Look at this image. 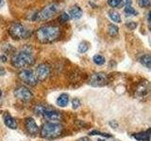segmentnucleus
<instances>
[{
    "mask_svg": "<svg viewBox=\"0 0 151 141\" xmlns=\"http://www.w3.org/2000/svg\"><path fill=\"white\" fill-rule=\"evenodd\" d=\"M61 29L58 26H42L36 32V38L42 43H51L60 39Z\"/></svg>",
    "mask_w": 151,
    "mask_h": 141,
    "instance_id": "1",
    "label": "nucleus"
},
{
    "mask_svg": "<svg viewBox=\"0 0 151 141\" xmlns=\"http://www.w3.org/2000/svg\"><path fill=\"white\" fill-rule=\"evenodd\" d=\"M35 63V56L33 55L32 51L28 47L21 49L20 51L16 52L12 56V64L15 68H27L34 65Z\"/></svg>",
    "mask_w": 151,
    "mask_h": 141,
    "instance_id": "2",
    "label": "nucleus"
},
{
    "mask_svg": "<svg viewBox=\"0 0 151 141\" xmlns=\"http://www.w3.org/2000/svg\"><path fill=\"white\" fill-rule=\"evenodd\" d=\"M63 127L57 122H47L41 129V136L44 138H56L61 135Z\"/></svg>",
    "mask_w": 151,
    "mask_h": 141,
    "instance_id": "3",
    "label": "nucleus"
},
{
    "mask_svg": "<svg viewBox=\"0 0 151 141\" xmlns=\"http://www.w3.org/2000/svg\"><path fill=\"white\" fill-rule=\"evenodd\" d=\"M60 6L57 3H51L47 5L45 8H42L41 11H38L34 16H33L32 20L34 21H39V22H44L49 20L50 18L53 17L55 14L59 11Z\"/></svg>",
    "mask_w": 151,
    "mask_h": 141,
    "instance_id": "4",
    "label": "nucleus"
},
{
    "mask_svg": "<svg viewBox=\"0 0 151 141\" xmlns=\"http://www.w3.org/2000/svg\"><path fill=\"white\" fill-rule=\"evenodd\" d=\"M9 33L12 39L17 40V41L27 39V38L31 35V32L28 31L20 23L12 24V26L9 28Z\"/></svg>",
    "mask_w": 151,
    "mask_h": 141,
    "instance_id": "5",
    "label": "nucleus"
},
{
    "mask_svg": "<svg viewBox=\"0 0 151 141\" xmlns=\"http://www.w3.org/2000/svg\"><path fill=\"white\" fill-rule=\"evenodd\" d=\"M108 83H109L108 75L105 73H101V72L92 74L89 79V84L94 88L106 86Z\"/></svg>",
    "mask_w": 151,
    "mask_h": 141,
    "instance_id": "6",
    "label": "nucleus"
},
{
    "mask_svg": "<svg viewBox=\"0 0 151 141\" xmlns=\"http://www.w3.org/2000/svg\"><path fill=\"white\" fill-rule=\"evenodd\" d=\"M19 78H20L23 82L29 85V86H35L38 83V79L36 77L35 73L30 70H23L19 73Z\"/></svg>",
    "mask_w": 151,
    "mask_h": 141,
    "instance_id": "7",
    "label": "nucleus"
},
{
    "mask_svg": "<svg viewBox=\"0 0 151 141\" xmlns=\"http://www.w3.org/2000/svg\"><path fill=\"white\" fill-rule=\"evenodd\" d=\"M14 96L17 99L24 102H28L32 100L33 98V94L32 92L26 87H19L17 88L15 90H14Z\"/></svg>",
    "mask_w": 151,
    "mask_h": 141,
    "instance_id": "8",
    "label": "nucleus"
},
{
    "mask_svg": "<svg viewBox=\"0 0 151 141\" xmlns=\"http://www.w3.org/2000/svg\"><path fill=\"white\" fill-rule=\"evenodd\" d=\"M50 74V67L49 65H47L46 63H42L40 65H38V67L36 69V77L38 80H45Z\"/></svg>",
    "mask_w": 151,
    "mask_h": 141,
    "instance_id": "9",
    "label": "nucleus"
},
{
    "mask_svg": "<svg viewBox=\"0 0 151 141\" xmlns=\"http://www.w3.org/2000/svg\"><path fill=\"white\" fill-rule=\"evenodd\" d=\"M42 117H45L46 120H51V121H59L63 119V116H61L60 112L52 109V108H50L48 106H47L46 109L45 110L44 114H42Z\"/></svg>",
    "mask_w": 151,
    "mask_h": 141,
    "instance_id": "10",
    "label": "nucleus"
},
{
    "mask_svg": "<svg viewBox=\"0 0 151 141\" xmlns=\"http://www.w3.org/2000/svg\"><path fill=\"white\" fill-rule=\"evenodd\" d=\"M25 125H26L27 131L30 135H37L38 134V131H39V127H38L36 121L33 120L32 118H27V119H26Z\"/></svg>",
    "mask_w": 151,
    "mask_h": 141,
    "instance_id": "11",
    "label": "nucleus"
},
{
    "mask_svg": "<svg viewBox=\"0 0 151 141\" xmlns=\"http://www.w3.org/2000/svg\"><path fill=\"white\" fill-rule=\"evenodd\" d=\"M4 123L9 129L14 130V129L17 128V122H16V120H14L13 118L9 114V113H6V114L4 115Z\"/></svg>",
    "mask_w": 151,
    "mask_h": 141,
    "instance_id": "12",
    "label": "nucleus"
},
{
    "mask_svg": "<svg viewBox=\"0 0 151 141\" xmlns=\"http://www.w3.org/2000/svg\"><path fill=\"white\" fill-rule=\"evenodd\" d=\"M69 15H70L71 18L76 19V20H77V19L81 18V16L83 15V11L78 6H74L72 9H70Z\"/></svg>",
    "mask_w": 151,
    "mask_h": 141,
    "instance_id": "13",
    "label": "nucleus"
},
{
    "mask_svg": "<svg viewBox=\"0 0 151 141\" xmlns=\"http://www.w3.org/2000/svg\"><path fill=\"white\" fill-rule=\"evenodd\" d=\"M69 103V95L66 93H63L57 99V105L60 107H65Z\"/></svg>",
    "mask_w": 151,
    "mask_h": 141,
    "instance_id": "14",
    "label": "nucleus"
},
{
    "mask_svg": "<svg viewBox=\"0 0 151 141\" xmlns=\"http://www.w3.org/2000/svg\"><path fill=\"white\" fill-rule=\"evenodd\" d=\"M133 137L140 141H149L150 138V129L145 132H141V133L133 135Z\"/></svg>",
    "mask_w": 151,
    "mask_h": 141,
    "instance_id": "15",
    "label": "nucleus"
},
{
    "mask_svg": "<svg viewBox=\"0 0 151 141\" xmlns=\"http://www.w3.org/2000/svg\"><path fill=\"white\" fill-rule=\"evenodd\" d=\"M149 92V84L147 82L144 83V85H141L138 88V90L137 93L140 97H145V95H147Z\"/></svg>",
    "mask_w": 151,
    "mask_h": 141,
    "instance_id": "16",
    "label": "nucleus"
},
{
    "mask_svg": "<svg viewBox=\"0 0 151 141\" xmlns=\"http://www.w3.org/2000/svg\"><path fill=\"white\" fill-rule=\"evenodd\" d=\"M140 62L144 66H145L147 69H150V67H151V56H150V55L145 54L144 56H142L141 58H140Z\"/></svg>",
    "mask_w": 151,
    "mask_h": 141,
    "instance_id": "17",
    "label": "nucleus"
},
{
    "mask_svg": "<svg viewBox=\"0 0 151 141\" xmlns=\"http://www.w3.org/2000/svg\"><path fill=\"white\" fill-rule=\"evenodd\" d=\"M108 14H109V17L111 18V20L112 22H114V23H121V21H122L121 16H120V14L118 13L117 11L111 9V11H110L108 12Z\"/></svg>",
    "mask_w": 151,
    "mask_h": 141,
    "instance_id": "18",
    "label": "nucleus"
},
{
    "mask_svg": "<svg viewBox=\"0 0 151 141\" xmlns=\"http://www.w3.org/2000/svg\"><path fill=\"white\" fill-rule=\"evenodd\" d=\"M108 33L110 36L115 37L118 35V33H119V28H118L117 26L111 24V25H109V27H108Z\"/></svg>",
    "mask_w": 151,
    "mask_h": 141,
    "instance_id": "19",
    "label": "nucleus"
},
{
    "mask_svg": "<svg viewBox=\"0 0 151 141\" xmlns=\"http://www.w3.org/2000/svg\"><path fill=\"white\" fill-rule=\"evenodd\" d=\"M89 50V43L87 41H81L80 43L78 44V53L80 54H84V53H86V52Z\"/></svg>",
    "mask_w": 151,
    "mask_h": 141,
    "instance_id": "20",
    "label": "nucleus"
},
{
    "mask_svg": "<svg viewBox=\"0 0 151 141\" xmlns=\"http://www.w3.org/2000/svg\"><path fill=\"white\" fill-rule=\"evenodd\" d=\"M93 63L94 64H96V65H98V66H101V65H103L104 63H105V58H104L103 56H101V55H94L93 56Z\"/></svg>",
    "mask_w": 151,
    "mask_h": 141,
    "instance_id": "21",
    "label": "nucleus"
},
{
    "mask_svg": "<svg viewBox=\"0 0 151 141\" xmlns=\"http://www.w3.org/2000/svg\"><path fill=\"white\" fill-rule=\"evenodd\" d=\"M108 5L111 8H121L124 6L122 0H108Z\"/></svg>",
    "mask_w": 151,
    "mask_h": 141,
    "instance_id": "22",
    "label": "nucleus"
},
{
    "mask_svg": "<svg viewBox=\"0 0 151 141\" xmlns=\"http://www.w3.org/2000/svg\"><path fill=\"white\" fill-rule=\"evenodd\" d=\"M46 107H47V105H37L34 108L35 114L38 116H42L45 110L46 109Z\"/></svg>",
    "mask_w": 151,
    "mask_h": 141,
    "instance_id": "23",
    "label": "nucleus"
},
{
    "mask_svg": "<svg viewBox=\"0 0 151 141\" xmlns=\"http://www.w3.org/2000/svg\"><path fill=\"white\" fill-rule=\"evenodd\" d=\"M124 11L127 15H137V11L134 9V8L131 7V5H126Z\"/></svg>",
    "mask_w": 151,
    "mask_h": 141,
    "instance_id": "24",
    "label": "nucleus"
},
{
    "mask_svg": "<svg viewBox=\"0 0 151 141\" xmlns=\"http://www.w3.org/2000/svg\"><path fill=\"white\" fill-rule=\"evenodd\" d=\"M69 19H70L69 13H67V12H63V13L60 14V22L63 24V23L68 22Z\"/></svg>",
    "mask_w": 151,
    "mask_h": 141,
    "instance_id": "25",
    "label": "nucleus"
},
{
    "mask_svg": "<svg viewBox=\"0 0 151 141\" xmlns=\"http://www.w3.org/2000/svg\"><path fill=\"white\" fill-rule=\"evenodd\" d=\"M126 26L129 28V30H134L137 28V26H138V24L136 22H127L126 24Z\"/></svg>",
    "mask_w": 151,
    "mask_h": 141,
    "instance_id": "26",
    "label": "nucleus"
},
{
    "mask_svg": "<svg viewBox=\"0 0 151 141\" xmlns=\"http://www.w3.org/2000/svg\"><path fill=\"white\" fill-rule=\"evenodd\" d=\"M138 5L141 8H147L150 5L149 0H138Z\"/></svg>",
    "mask_w": 151,
    "mask_h": 141,
    "instance_id": "27",
    "label": "nucleus"
},
{
    "mask_svg": "<svg viewBox=\"0 0 151 141\" xmlns=\"http://www.w3.org/2000/svg\"><path fill=\"white\" fill-rule=\"evenodd\" d=\"M90 135H102L104 137H111V135H108V134H103V133H100V132L98 131H93V132H90Z\"/></svg>",
    "mask_w": 151,
    "mask_h": 141,
    "instance_id": "28",
    "label": "nucleus"
},
{
    "mask_svg": "<svg viewBox=\"0 0 151 141\" xmlns=\"http://www.w3.org/2000/svg\"><path fill=\"white\" fill-rule=\"evenodd\" d=\"M72 105H73L74 109H77V108H78L80 106V101L78 99H74L72 101Z\"/></svg>",
    "mask_w": 151,
    "mask_h": 141,
    "instance_id": "29",
    "label": "nucleus"
},
{
    "mask_svg": "<svg viewBox=\"0 0 151 141\" xmlns=\"http://www.w3.org/2000/svg\"><path fill=\"white\" fill-rule=\"evenodd\" d=\"M7 56H4V55H2V56H0V60H1L2 61V62H6V61H7Z\"/></svg>",
    "mask_w": 151,
    "mask_h": 141,
    "instance_id": "30",
    "label": "nucleus"
},
{
    "mask_svg": "<svg viewBox=\"0 0 151 141\" xmlns=\"http://www.w3.org/2000/svg\"><path fill=\"white\" fill-rule=\"evenodd\" d=\"M122 2L124 3V5L126 6V5H131L132 0H122Z\"/></svg>",
    "mask_w": 151,
    "mask_h": 141,
    "instance_id": "31",
    "label": "nucleus"
},
{
    "mask_svg": "<svg viewBox=\"0 0 151 141\" xmlns=\"http://www.w3.org/2000/svg\"><path fill=\"white\" fill-rule=\"evenodd\" d=\"M78 141H91L88 137H81V138H79Z\"/></svg>",
    "mask_w": 151,
    "mask_h": 141,
    "instance_id": "32",
    "label": "nucleus"
},
{
    "mask_svg": "<svg viewBox=\"0 0 151 141\" xmlns=\"http://www.w3.org/2000/svg\"><path fill=\"white\" fill-rule=\"evenodd\" d=\"M5 73H6V72H5V70H4L2 67H0V75H4Z\"/></svg>",
    "mask_w": 151,
    "mask_h": 141,
    "instance_id": "33",
    "label": "nucleus"
},
{
    "mask_svg": "<svg viewBox=\"0 0 151 141\" xmlns=\"http://www.w3.org/2000/svg\"><path fill=\"white\" fill-rule=\"evenodd\" d=\"M4 6V0H0V8Z\"/></svg>",
    "mask_w": 151,
    "mask_h": 141,
    "instance_id": "34",
    "label": "nucleus"
},
{
    "mask_svg": "<svg viewBox=\"0 0 151 141\" xmlns=\"http://www.w3.org/2000/svg\"><path fill=\"white\" fill-rule=\"evenodd\" d=\"M1 95H2V92H1V90H0V97H1Z\"/></svg>",
    "mask_w": 151,
    "mask_h": 141,
    "instance_id": "35",
    "label": "nucleus"
}]
</instances>
